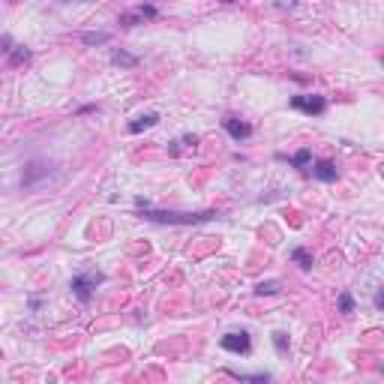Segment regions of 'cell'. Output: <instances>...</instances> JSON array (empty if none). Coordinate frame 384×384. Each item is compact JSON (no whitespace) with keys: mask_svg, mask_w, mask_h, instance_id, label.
Listing matches in <instances>:
<instances>
[{"mask_svg":"<svg viewBox=\"0 0 384 384\" xmlns=\"http://www.w3.org/2000/svg\"><path fill=\"white\" fill-rule=\"evenodd\" d=\"M276 6H279V9H294L297 0H276Z\"/></svg>","mask_w":384,"mask_h":384,"instance_id":"20","label":"cell"},{"mask_svg":"<svg viewBox=\"0 0 384 384\" xmlns=\"http://www.w3.org/2000/svg\"><path fill=\"white\" fill-rule=\"evenodd\" d=\"M48 171H51L48 162H30V165L24 168V174H21V189H36L39 180L48 177Z\"/></svg>","mask_w":384,"mask_h":384,"instance_id":"4","label":"cell"},{"mask_svg":"<svg viewBox=\"0 0 384 384\" xmlns=\"http://www.w3.org/2000/svg\"><path fill=\"white\" fill-rule=\"evenodd\" d=\"M270 339H273V348H276L279 354H288V333H282V330H276V333H273Z\"/></svg>","mask_w":384,"mask_h":384,"instance_id":"16","label":"cell"},{"mask_svg":"<svg viewBox=\"0 0 384 384\" xmlns=\"http://www.w3.org/2000/svg\"><path fill=\"white\" fill-rule=\"evenodd\" d=\"M24 60H30V48L15 45V51H9V63H12V66H18V63H24Z\"/></svg>","mask_w":384,"mask_h":384,"instance_id":"14","label":"cell"},{"mask_svg":"<svg viewBox=\"0 0 384 384\" xmlns=\"http://www.w3.org/2000/svg\"><path fill=\"white\" fill-rule=\"evenodd\" d=\"M141 216L147 222H162V225H198V222L216 219L219 213H213V210H204V213H174V210H150V207H144Z\"/></svg>","mask_w":384,"mask_h":384,"instance_id":"1","label":"cell"},{"mask_svg":"<svg viewBox=\"0 0 384 384\" xmlns=\"http://www.w3.org/2000/svg\"><path fill=\"white\" fill-rule=\"evenodd\" d=\"M156 123H159V114H141V117H135V120L129 123V132H132V135H138V132H144V129L156 126Z\"/></svg>","mask_w":384,"mask_h":384,"instance_id":"8","label":"cell"},{"mask_svg":"<svg viewBox=\"0 0 384 384\" xmlns=\"http://www.w3.org/2000/svg\"><path fill=\"white\" fill-rule=\"evenodd\" d=\"M291 261H297V264H300L303 270H309V267H312V255H309V252H306L303 246H297V249L291 252Z\"/></svg>","mask_w":384,"mask_h":384,"instance_id":"11","label":"cell"},{"mask_svg":"<svg viewBox=\"0 0 384 384\" xmlns=\"http://www.w3.org/2000/svg\"><path fill=\"white\" fill-rule=\"evenodd\" d=\"M141 21H144V15L135 9V12H123L117 24H120V27H135V24H141Z\"/></svg>","mask_w":384,"mask_h":384,"instance_id":"12","label":"cell"},{"mask_svg":"<svg viewBox=\"0 0 384 384\" xmlns=\"http://www.w3.org/2000/svg\"><path fill=\"white\" fill-rule=\"evenodd\" d=\"M63 3H84V0H63Z\"/></svg>","mask_w":384,"mask_h":384,"instance_id":"22","label":"cell"},{"mask_svg":"<svg viewBox=\"0 0 384 384\" xmlns=\"http://www.w3.org/2000/svg\"><path fill=\"white\" fill-rule=\"evenodd\" d=\"M108 39H111L108 33H84V36H81V42H84L87 48H93V45H105Z\"/></svg>","mask_w":384,"mask_h":384,"instance_id":"13","label":"cell"},{"mask_svg":"<svg viewBox=\"0 0 384 384\" xmlns=\"http://www.w3.org/2000/svg\"><path fill=\"white\" fill-rule=\"evenodd\" d=\"M339 309H342L345 315H348V312H354V297H351L348 291H342V294H339Z\"/></svg>","mask_w":384,"mask_h":384,"instance_id":"18","label":"cell"},{"mask_svg":"<svg viewBox=\"0 0 384 384\" xmlns=\"http://www.w3.org/2000/svg\"><path fill=\"white\" fill-rule=\"evenodd\" d=\"M312 177H318L324 183H333L336 180V165L333 162H315L312 165Z\"/></svg>","mask_w":384,"mask_h":384,"instance_id":"7","label":"cell"},{"mask_svg":"<svg viewBox=\"0 0 384 384\" xmlns=\"http://www.w3.org/2000/svg\"><path fill=\"white\" fill-rule=\"evenodd\" d=\"M0 51H3V54L12 51V36H3V39H0Z\"/></svg>","mask_w":384,"mask_h":384,"instance_id":"19","label":"cell"},{"mask_svg":"<svg viewBox=\"0 0 384 384\" xmlns=\"http://www.w3.org/2000/svg\"><path fill=\"white\" fill-rule=\"evenodd\" d=\"M231 375H234V378H240V381H270V375H267V372H255V375H246V372H231Z\"/></svg>","mask_w":384,"mask_h":384,"instance_id":"17","label":"cell"},{"mask_svg":"<svg viewBox=\"0 0 384 384\" xmlns=\"http://www.w3.org/2000/svg\"><path fill=\"white\" fill-rule=\"evenodd\" d=\"M102 282H105V276H102L99 270H87V273H78V276H72L69 288H72V294H75L81 303H90V297H93V288H96V285H102Z\"/></svg>","mask_w":384,"mask_h":384,"instance_id":"2","label":"cell"},{"mask_svg":"<svg viewBox=\"0 0 384 384\" xmlns=\"http://www.w3.org/2000/svg\"><path fill=\"white\" fill-rule=\"evenodd\" d=\"M309 162H312V150H306V147L297 150V153L291 156V165H294V168H306Z\"/></svg>","mask_w":384,"mask_h":384,"instance_id":"15","label":"cell"},{"mask_svg":"<svg viewBox=\"0 0 384 384\" xmlns=\"http://www.w3.org/2000/svg\"><path fill=\"white\" fill-rule=\"evenodd\" d=\"M279 288H282V282L267 279V282H258V285H255V294H258V297H264V294H279Z\"/></svg>","mask_w":384,"mask_h":384,"instance_id":"10","label":"cell"},{"mask_svg":"<svg viewBox=\"0 0 384 384\" xmlns=\"http://www.w3.org/2000/svg\"><path fill=\"white\" fill-rule=\"evenodd\" d=\"M168 153H171V156H177V153H180V147H177V141H171V144H168Z\"/></svg>","mask_w":384,"mask_h":384,"instance_id":"21","label":"cell"},{"mask_svg":"<svg viewBox=\"0 0 384 384\" xmlns=\"http://www.w3.org/2000/svg\"><path fill=\"white\" fill-rule=\"evenodd\" d=\"M222 126H225V132H228L234 141H246V138L252 135V126H249L246 120H237V117H225Z\"/></svg>","mask_w":384,"mask_h":384,"instance_id":"6","label":"cell"},{"mask_svg":"<svg viewBox=\"0 0 384 384\" xmlns=\"http://www.w3.org/2000/svg\"><path fill=\"white\" fill-rule=\"evenodd\" d=\"M219 3H234V0H219Z\"/></svg>","mask_w":384,"mask_h":384,"instance_id":"23","label":"cell"},{"mask_svg":"<svg viewBox=\"0 0 384 384\" xmlns=\"http://www.w3.org/2000/svg\"><path fill=\"white\" fill-rule=\"evenodd\" d=\"M111 60H114L117 66H123V69L138 66V57H135V54H129V51H123V48H120V51H114V54H111Z\"/></svg>","mask_w":384,"mask_h":384,"instance_id":"9","label":"cell"},{"mask_svg":"<svg viewBox=\"0 0 384 384\" xmlns=\"http://www.w3.org/2000/svg\"><path fill=\"white\" fill-rule=\"evenodd\" d=\"M291 108L303 111V114H324L327 108V99L324 96H315V93H300V96H291Z\"/></svg>","mask_w":384,"mask_h":384,"instance_id":"3","label":"cell"},{"mask_svg":"<svg viewBox=\"0 0 384 384\" xmlns=\"http://www.w3.org/2000/svg\"><path fill=\"white\" fill-rule=\"evenodd\" d=\"M219 345L225 348V351H231V354H246L249 348H252V339H249V333L246 330H234V333H225L222 339H219Z\"/></svg>","mask_w":384,"mask_h":384,"instance_id":"5","label":"cell"}]
</instances>
